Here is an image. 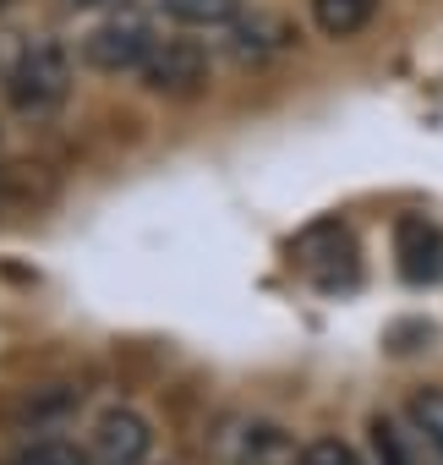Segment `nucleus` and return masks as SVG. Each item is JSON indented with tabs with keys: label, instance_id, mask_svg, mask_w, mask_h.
Returning a JSON list of instances; mask_svg holds the SVG:
<instances>
[{
	"label": "nucleus",
	"instance_id": "nucleus-1",
	"mask_svg": "<svg viewBox=\"0 0 443 465\" xmlns=\"http://www.w3.org/2000/svg\"><path fill=\"white\" fill-rule=\"evenodd\" d=\"M72 94V61L55 39H34L17 50V61L6 66V99L23 115H50L61 99Z\"/></svg>",
	"mask_w": 443,
	"mask_h": 465
},
{
	"label": "nucleus",
	"instance_id": "nucleus-2",
	"mask_svg": "<svg viewBox=\"0 0 443 465\" xmlns=\"http://www.w3.org/2000/svg\"><path fill=\"white\" fill-rule=\"evenodd\" d=\"M208 77H213V55L197 39H159L143 66V88L159 99H192L208 88Z\"/></svg>",
	"mask_w": 443,
	"mask_h": 465
},
{
	"label": "nucleus",
	"instance_id": "nucleus-3",
	"mask_svg": "<svg viewBox=\"0 0 443 465\" xmlns=\"http://www.w3.org/2000/svg\"><path fill=\"white\" fill-rule=\"evenodd\" d=\"M153 34H148V23H137V17H115V23H99L88 39H83V61L94 66V72H104V77H121V72H143L148 66V55H153Z\"/></svg>",
	"mask_w": 443,
	"mask_h": 465
},
{
	"label": "nucleus",
	"instance_id": "nucleus-4",
	"mask_svg": "<svg viewBox=\"0 0 443 465\" xmlns=\"http://www.w3.org/2000/svg\"><path fill=\"white\" fill-rule=\"evenodd\" d=\"M153 449V427L132 405H110L94 421V460L99 465H143Z\"/></svg>",
	"mask_w": 443,
	"mask_h": 465
},
{
	"label": "nucleus",
	"instance_id": "nucleus-5",
	"mask_svg": "<svg viewBox=\"0 0 443 465\" xmlns=\"http://www.w3.org/2000/svg\"><path fill=\"white\" fill-rule=\"evenodd\" d=\"M225 454L231 465H301L296 438L274 421H236L225 432Z\"/></svg>",
	"mask_w": 443,
	"mask_h": 465
},
{
	"label": "nucleus",
	"instance_id": "nucleus-6",
	"mask_svg": "<svg viewBox=\"0 0 443 465\" xmlns=\"http://www.w3.org/2000/svg\"><path fill=\"white\" fill-rule=\"evenodd\" d=\"M394 252H399V274L410 285H427V280L443 274V236L427 219H416V213H405L394 224Z\"/></svg>",
	"mask_w": 443,
	"mask_h": 465
},
{
	"label": "nucleus",
	"instance_id": "nucleus-7",
	"mask_svg": "<svg viewBox=\"0 0 443 465\" xmlns=\"http://www.w3.org/2000/svg\"><path fill=\"white\" fill-rule=\"evenodd\" d=\"M290 39H296V34H290L280 17H263V12H258V17H236V23H231V55H236V61H252V66H258V61H269V55H280Z\"/></svg>",
	"mask_w": 443,
	"mask_h": 465
},
{
	"label": "nucleus",
	"instance_id": "nucleus-8",
	"mask_svg": "<svg viewBox=\"0 0 443 465\" xmlns=\"http://www.w3.org/2000/svg\"><path fill=\"white\" fill-rule=\"evenodd\" d=\"M378 0H312V23L323 39H350L372 23Z\"/></svg>",
	"mask_w": 443,
	"mask_h": 465
},
{
	"label": "nucleus",
	"instance_id": "nucleus-9",
	"mask_svg": "<svg viewBox=\"0 0 443 465\" xmlns=\"http://www.w3.org/2000/svg\"><path fill=\"white\" fill-rule=\"evenodd\" d=\"M159 12L175 17L181 28H225V23H236L241 0H159Z\"/></svg>",
	"mask_w": 443,
	"mask_h": 465
},
{
	"label": "nucleus",
	"instance_id": "nucleus-10",
	"mask_svg": "<svg viewBox=\"0 0 443 465\" xmlns=\"http://www.w3.org/2000/svg\"><path fill=\"white\" fill-rule=\"evenodd\" d=\"M405 416H410L416 438H421L432 454H443V389H416L410 405H405Z\"/></svg>",
	"mask_w": 443,
	"mask_h": 465
},
{
	"label": "nucleus",
	"instance_id": "nucleus-11",
	"mask_svg": "<svg viewBox=\"0 0 443 465\" xmlns=\"http://www.w3.org/2000/svg\"><path fill=\"white\" fill-rule=\"evenodd\" d=\"M17 460H23V465H99L88 449H77V443H66V438H44V443L23 449Z\"/></svg>",
	"mask_w": 443,
	"mask_h": 465
},
{
	"label": "nucleus",
	"instance_id": "nucleus-12",
	"mask_svg": "<svg viewBox=\"0 0 443 465\" xmlns=\"http://www.w3.org/2000/svg\"><path fill=\"white\" fill-rule=\"evenodd\" d=\"M372 449H378V465H410L405 432H399L389 416H378V421H372Z\"/></svg>",
	"mask_w": 443,
	"mask_h": 465
},
{
	"label": "nucleus",
	"instance_id": "nucleus-13",
	"mask_svg": "<svg viewBox=\"0 0 443 465\" xmlns=\"http://www.w3.org/2000/svg\"><path fill=\"white\" fill-rule=\"evenodd\" d=\"M301 465H361V454L350 443H340V438H312L301 449Z\"/></svg>",
	"mask_w": 443,
	"mask_h": 465
},
{
	"label": "nucleus",
	"instance_id": "nucleus-14",
	"mask_svg": "<svg viewBox=\"0 0 443 465\" xmlns=\"http://www.w3.org/2000/svg\"><path fill=\"white\" fill-rule=\"evenodd\" d=\"M72 6H94V0H72Z\"/></svg>",
	"mask_w": 443,
	"mask_h": 465
},
{
	"label": "nucleus",
	"instance_id": "nucleus-15",
	"mask_svg": "<svg viewBox=\"0 0 443 465\" xmlns=\"http://www.w3.org/2000/svg\"><path fill=\"white\" fill-rule=\"evenodd\" d=\"M12 465H23V460H12Z\"/></svg>",
	"mask_w": 443,
	"mask_h": 465
},
{
	"label": "nucleus",
	"instance_id": "nucleus-16",
	"mask_svg": "<svg viewBox=\"0 0 443 465\" xmlns=\"http://www.w3.org/2000/svg\"><path fill=\"white\" fill-rule=\"evenodd\" d=\"M0 6H6V0H0Z\"/></svg>",
	"mask_w": 443,
	"mask_h": 465
}]
</instances>
